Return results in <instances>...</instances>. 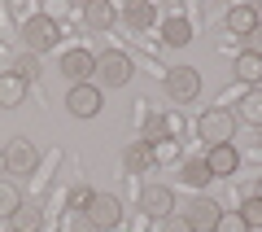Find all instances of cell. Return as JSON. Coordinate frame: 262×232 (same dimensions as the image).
Listing matches in <instances>:
<instances>
[{
  "label": "cell",
  "instance_id": "obj_1",
  "mask_svg": "<svg viewBox=\"0 0 262 232\" xmlns=\"http://www.w3.org/2000/svg\"><path fill=\"white\" fill-rule=\"evenodd\" d=\"M232 131H236V114L232 110H206L196 119V136L206 140L210 149L214 145H232Z\"/></svg>",
  "mask_w": 262,
  "mask_h": 232
},
{
  "label": "cell",
  "instance_id": "obj_2",
  "mask_svg": "<svg viewBox=\"0 0 262 232\" xmlns=\"http://www.w3.org/2000/svg\"><path fill=\"white\" fill-rule=\"evenodd\" d=\"M22 44H27V53H48V48L57 44V22L48 18V13H35V18L22 22Z\"/></svg>",
  "mask_w": 262,
  "mask_h": 232
},
{
  "label": "cell",
  "instance_id": "obj_3",
  "mask_svg": "<svg viewBox=\"0 0 262 232\" xmlns=\"http://www.w3.org/2000/svg\"><path fill=\"white\" fill-rule=\"evenodd\" d=\"M5 167H9V176H35V167H39V149H35V140H9L5 145Z\"/></svg>",
  "mask_w": 262,
  "mask_h": 232
},
{
  "label": "cell",
  "instance_id": "obj_4",
  "mask_svg": "<svg viewBox=\"0 0 262 232\" xmlns=\"http://www.w3.org/2000/svg\"><path fill=\"white\" fill-rule=\"evenodd\" d=\"M83 215L92 219L96 232H110V228H118V219H122V202L114 193H92V202H88Z\"/></svg>",
  "mask_w": 262,
  "mask_h": 232
},
{
  "label": "cell",
  "instance_id": "obj_5",
  "mask_svg": "<svg viewBox=\"0 0 262 232\" xmlns=\"http://www.w3.org/2000/svg\"><path fill=\"white\" fill-rule=\"evenodd\" d=\"M131 57L127 53H101L96 57V74H101V84L105 88H122V84H131Z\"/></svg>",
  "mask_w": 262,
  "mask_h": 232
},
{
  "label": "cell",
  "instance_id": "obj_6",
  "mask_svg": "<svg viewBox=\"0 0 262 232\" xmlns=\"http://www.w3.org/2000/svg\"><path fill=\"white\" fill-rule=\"evenodd\" d=\"M201 92V74L192 70V66H175V70L166 74V96L175 105H184V101H192V96Z\"/></svg>",
  "mask_w": 262,
  "mask_h": 232
},
{
  "label": "cell",
  "instance_id": "obj_7",
  "mask_svg": "<svg viewBox=\"0 0 262 232\" xmlns=\"http://www.w3.org/2000/svg\"><path fill=\"white\" fill-rule=\"evenodd\" d=\"M66 110L75 114V119H96L101 114V88L96 84H75L66 92Z\"/></svg>",
  "mask_w": 262,
  "mask_h": 232
},
{
  "label": "cell",
  "instance_id": "obj_8",
  "mask_svg": "<svg viewBox=\"0 0 262 232\" xmlns=\"http://www.w3.org/2000/svg\"><path fill=\"white\" fill-rule=\"evenodd\" d=\"M61 74L70 79V88L88 84V79L96 74V53H88V48H70V53L61 57Z\"/></svg>",
  "mask_w": 262,
  "mask_h": 232
},
{
  "label": "cell",
  "instance_id": "obj_9",
  "mask_svg": "<svg viewBox=\"0 0 262 232\" xmlns=\"http://www.w3.org/2000/svg\"><path fill=\"white\" fill-rule=\"evenodd\" d=\"M140 210L149 215V219H166V215H175V193H170L166 184L140 188Z\"/></svg>",
  "mask_w": 262,
  "mask_h": 232
},
{
  "label": "cell",
  "instance_id": "obj_10",
  "mask_svg": "<svg viewBox=\"0 0 262 232\" xmlns=\"http://www.w3.org/2000/svg\"><path fill=\"white\" fill-rule=\"evenodd\" d=\"M179 215H184L196 232H214V223H219V215H223V210H219V202H210V197H192Z\"/></svg>",
  "mask_w": 262,
  "mask_h": 232
},
{
  "label": "cell",
  "instance_id": "obj_11",
  "mask_svg": "<svg viewBox=\"0 0 262 232\" xmlns=\"http://www.w3.org/2000/svg\"><path fill=\"white\" fill-rule=\"evenodd\" d=\"M153 145H144V140H131L127 149H122V171H127V176H140V171H149L153 167Z\"/></svg>",
  "mask_w": 262,
  "mask_h": 232
},
{
  "label": "cell",
  "instance_id": "obj_12",
  "mask_svg": "<svg viewBox=\"0 0 262 232\" xmlns=\"http://www.w3.org/2000/svg\"><path fill=\"white\" fill-rule=\"evenodd\" d=\"M206 167H210V176H232L236 167H241V153H236V145H214L206 153Z\"/></svg>",
  "mask_w": 262,
  "mask_h": 232
},
{
  "label": "cell",
  "instance_id": "obj_13",
  "mask_svg": "<svg viewBox=\"0 0 262 232\" xmlns=\"http://www.w3.org/2000/svg\"><path fill=\"white\" fill-rule=\"evenodd\" d=\"M223 22H227V31H232V35H241V40H245L262 18H258V9H253V5H236V9H227V18H223Z\"/></svg>",
  "mask_w": 262,
  "mask_h": 232
},
{
  "label": "cell",
  "instance_id": "obj_14",
  "mask_svg": "<svg viewBox=\"0 0 262 232\" xmlns=\"http://www.w3.org/2000/svg\"><path fill=\"white\" fill-rule=\"evenodd\" d=\"M9 228L13 232H39V228H44V210H39L35 202H22L18 210L9 215Z\"/></svg>",
  "mask_w": 262,
  "mask_h": 232
},
{
  "label": "cell",
  "instance_id": "obj_15",
  "mask_svg": "<svg viewBox=\"0 0 262 232\" xmlns=\"http://www.w3.org/2000/svg\"><path fill=\"white\" fill-rule=\"evenodd\" d=\"M114 18H118V13H114V5H110V0H88L83 22H88L92 31H110V27H114Z\"/></svg>",
  "mask_w": 262,
  "mask_h": 232
},
{
  "label": "cell",
  "instance_id": "obj_16",
  "mask_svg": "<svg viewBox=\"0 0 262 232\" xmlns=\"http://www.w3.org/2000/svg\"><path fill=\"white\" fill-rule=\"evenodd\" d=\"M22 96H27V84H22L18 74H0V110H13V105H22Z\"/></svg>",
  "mask_w": 262,
  "mask_h": 232
},
{
  "label": "cell",
  "instance_id": "obj_17",
  "mask_svg": "<svg viewBox=\"0 0 262 232\" xmlns=\"http://www.w3.org/2000/svg\"><path fill=\"white\" fill-rule=\"evenodd\" d=\"M236 79H241V84H249V88H258V84H262V57L241 53V57H236Z\"/></svg>",
  "mask_w": 262,
  "mask_h": 232
},
{
  "label": "cell",
  "instance_id": "obj_18",
  "mask_svg": "<svg viewBox=\"0 0 262 232\" xmlns=\"http://www.w3.org/2000/svg\"><path fill=\"white\" fill-rule=\"evenodd\" d=\"M162 40L175 44V48H184L188 40H192V22H188V18H166V22H162Z\"/></svg>",
  "mask_w": 262,
  "mask_h": 232
},
{
  "label": "cell",
  "instance_id": "obj_19",
  "mask_svg": "<svg viewBox=\"0 0 262 232\" xmlns=\"http://www.w3.org/2000/svg\"><path fill=\"white\" fill-rule=\"evenodd\" d=\"M241 119L253 123V127H262V88H249L241 101Z\"/></svg>",
  "mask_w": 262,
  "mask_h": 232
},
{
  "label": "cell",
  "instance_id": "obj_20",
  "mask_svg": "<svg viewBox=\"0 0 262 232\" xmlns=\"http://www.w3.org/2000/svg\"><path fill=\"white\" fill-rule=\"evenodd\" d=\"M179 176H184V184H192V188H201V184H210V167H206V158H192V162H184V171H179Z\"/></svg>",
  "mask_w": 262,
  "mask_h": 232
},
{
  "label": "cell",
  "instance_id": "obj_21",
  "mask_svg": "<svg viewBox=\"0 0 262 232\" xmlns=\"http://www.w3.org/2000/svg\"><path fill=\"white\" fill-rule=\"evenodd\" d=\"M127 22H131L136 31H144V27L153 22V5H144V0H131V5H127Z\"/></svg>",
  "mask_w": 262,
  "mask_h": 232
},
{
  "label": "cell",
  "instance_id": "obj_22",
  "mask_svg": "<svg viewBox=\"0 0 262 232\" xmlns=\"http://www.w3.org/2000/svg\"><path fill=\"white\" fill-rule=\"evenodd\" d=\"M13 74H18L22 84H31V79H39V57H35V53H22L18 62H13Z\"/></svg>",
  "mask_w": 262,
  "mask_h": 232
},
{
  "label": "cell",
  "instance_id": "obj_23",
  "mask_svg": "<svg viewBox=\"0 0 262 232\" xmlns=\"http://www.w3.org/2000/svg\"><path fill=\"white\" fill-rule=\"evenodd\" d=\"M18 206H22V193H18L13 184H0V219H9Z\"/></svg>",
  "mask_w": 262,
  "mask_h": 232
},
{
  "label": "cell",
  "instance_id": "obj_24",
  "mask_svg": "<svg viewBox=\"0 0 262 232\" xmlns=\"http://www.w3.org/2000/svg\"><path fill=\"white\" fill-rule=\"evenodd\" d=\"M236 215L245 219V228H262V202H258V197H245V206Z\"/></svg>",
  "mask_w": 262,
  "mask_h": 232
},
{
  "label": "cell",
  "instance_id": "obj_25",
  "mask_svg": "<svg viewBox=\"0 0 262 232\" xmlns=\"http://www.w3.org/2000/svg\"><path fill=\"white\" fill-rule=\"evenodd\" d=\"M214 232H249V228H245V219L236 210H223V215H219V223H214Z\"/></svg>",
  "mask_w": 262,
  "mask_h": 232
},
{
  "label": "cell",
  "instance_id": "obj_26",
  "mask_svg": "<svg viewBox=\"0 0 262 232\" xmlns=\"http://www.w3.org/2000/svg\"><path fill=\"white\" fill-rule=\"evenodd\" d=\"M66 232H96V228H92V219L83 210H70L66 215Z\"/></svg>",
  "mask_w": 262,
  "mask_h": 232
},
{
  "label": "cell",
  "instance_id": "obj_27",
  "mask_svg": "<svg viewBox=\"0 0 262 232\" xmlns=\"http://www.w3.org/2000/svg\"><path fill=\"white\" fill-rule=\"evenodd\" d=\"M245 53L262 57V22H258V27H253V31H249V35H245Z\"/></svg>",
  "mask_w": 262,
  "mask_h": 232
},
{
  "label": "cell",
  "instance_id": "obj_28",
  "mask_svg": "<svg viewBox=\"0 0 262 232\" xmlns=\"http://www.w3.org/2000/svg\"><path fill=\"white\" fill-rule=\"evenodd\" d=\"M162 223H166V232H196V228H192V223H188V219H184L179 210H175V215H166Z\"/></svg>",
  "mask_w": 262,
  "mask_h": 232
},
{
  "label": "cell",
  "instance_id": "obj_29",
  "mask_svg": "<svg viewBox=\"0 0 262 232\" xmlns=\"http://www.w3.org/2000/svg\"><path fill=\"white\" fill-rule=\"evenodd\" d=\"M92 202V188H70V210H88Z\"/></svg>",
  "mask_w": 262,
  "mask_h": 232
},
{
  "label": "cell",
  "instance_id": "obj_30",
  "mask_svg": "<svg viewBox=\"0 0 262 232\" xmlns=\"http://www.w3.org/2000/svg\"><path fill=\"white\" fill-rule=\"evenodd\" d=\"M253 197H258V202H262V184H258V193H253Z\"/></svg>",
  "mask_w": 262,
  "mask_h": 232
},
{
  "label": "cell",
  "instance_id": "obj_31",
  "mask_svg": "<svg viewBox=\"0 0 262 232\" xmlns=\"http://www.w3.org/2000/svg\"><path fill=\"white\" fill-rule=\"evenodd\" d=\"M258 140H262V127H258Z\"/></svg>",
  "mask_w": 262,
  "mask_h": 232
}]
</instances>
